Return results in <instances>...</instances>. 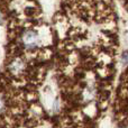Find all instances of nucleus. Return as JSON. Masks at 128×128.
Masks as SVG:
<instances>
[{
  "instance_id": "f03ea898",
  "label": "nucleus",
  "mask_w": 128,
  "mask_h": 128,
  "mask_svg": "<svg viewBox=\"0 0 128 128\" xmlns=\"http://www.w3.org/2000/svg\"><path fill=\"white\" fill-rule=\"evenodd\" d=\"M22 68H24V62L20 60H16L10 66V70L12 71L14 73H18L19 71H22Z\"/></svg>"
},
{
  "instance_id": "7ed1b4c3",
  "label": "nucleus",
  "mask_w": 128,
  "mask_h": 128,
  "mask_svg": "<svg viewBox=\"0 0 128 128\" xmlns=\"http://www.w3.org/2000/svg\"><path fill=\"white\" fill-rule=\"evenodd\" d=\"M122 62L124 64H128V51H126V52H124V53H122Z\"/></svg>"
},
{
  "instance_id": "f257e3e1",
  "label": "nucleus",
  "mask_w": 128,
  "mask_h": 128,
  "mask_svg": "<svg viewBox=\"0 0 128 128\" xmlns=\"http://www.w3.org/2000/svg\"><path fill=\"white\" fill-rule=\"evenodd\" d=\"M22 43H24L25 47L28 50L35 48L36 46L38 45V36L35 32L28 30L22 36Z\"/></svg>"
},
{
  "instance_id": "39448f33",
  "label": "nucleus",
  "mask_w": 128,
  "mask_h": 128,
  "mask_svg": "<svg viewBox=\"0 0 128 128\" xmlns=\"http://www.w3.org/2000/svg\"><path fill=\"white\" fill-rule=\"evenodd\" d=\"M2 24V16H1V14H0V25Z\"/></svg>"
},
{
  "instance_id": "20e7f679",
  "label": "nucleus",
  "mask_w": 128,
  "mask_h": 128,
  "mask_svg": "<svg viewBox=\"0 0 128 128\" xmlns=\"http://www.w3.org/2000/svg\"><path fill=\"white\" fill-rule=\"evenodd\" d=\"M4 109V100L2 98V96H0V112H2Z\"/></svg>"
}]
</instances>
